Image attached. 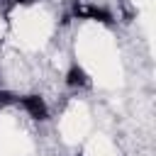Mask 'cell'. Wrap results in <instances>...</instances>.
Masks as SVG:
<instances>
[{"label": "cell", "instance_id": "1", "mask_svg": "<svg viewBox=\"0 0 156 156\" xmlns=\"http://www.w3.org/2000/svg\"><path fill=\"white\" fill-rule=\"evenodd\" d=\"M20 102H22V107H24L32 117H37V119H44V117H46V105H44V100H41L39 95H27V98H22Z\"/></svg>", "mask_w": 156, "mask_h": 156}, {"label": "cell", "instance_id": "2", "mask_svg": "<svg viewBox=\"0 0 156 156\" xmlns=\"http://www.w3.org/2000/svg\"><path fill=\"white\" fill-rule=\"evenodd\" d=\"M68 85H88V76L83 73V68H71L68 73Z\"/></svg>", "mask_w": 156, "mask_h": 156}]
</instances>
